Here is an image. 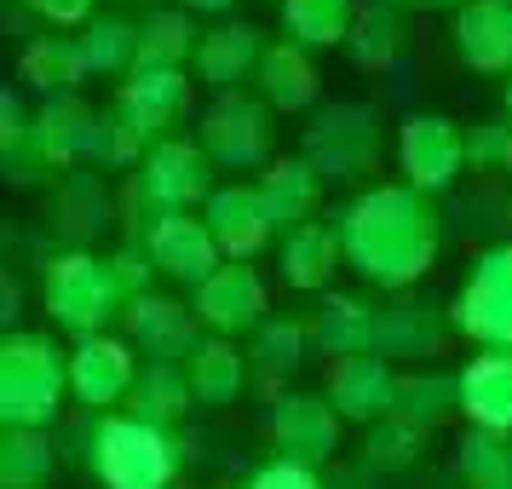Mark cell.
Returning a JSON list of instances; mask_svg holds the SVG:
<instances>
[{
  "mask_svg": "<svg viewBox=\"0 0 512 489\" xmlns=\"http://www.w3.org/2000/svg\"><path fill=\"white\" fill-rule=\"evenodd\" d=\"M87 52H81V35H35L24 47V58H18V81H29L35 93H52V98H64L75 93L81 81H87Z\"/></svg>",
  "mask_w": 512,
  "mask_h": 489,
  "instance_id": "obj_27",
  "label": "cell"
},
{
  "mask_svg": "<svg viewBox=\"0 0 512 489\" xmlns=\"http://www.w3.org/2000/svg\"><path fill=\"white\" fill-rule=\"evenodd\" d=\"M265 311H271V294H265V282H259L254 265L225 259V265L196 288V323L213 328V334H225V340H236V334H259V328L271 323Z\"/></svg>",
  "mask_w": 512,
  "mask_h": 489,
  "instance_id": "obj_10",
  "label": "cell"
},
{
  "mask_svg": "<svg viewBox=\"0 0 512 489\" xmlns=\"http://www.w3.org/2000/svg\"><path fill=\"white\" fill-rule=\"evenodd\" d=\"M144 254L150 265L173 282H190V288H202V282L225 265L219 254V242H213L208 219H196V213H162V219H150V231H144Z\"/></svg>",
  "mask_w": 512,
  "mask_h": 489,
  "instance_id": "obj_13",
  "label": "cell"
},
{
  "mask_svg": "<svg viewBox=\"0 0 512 489\" xmlns=\"http://www.w3.org/2000/svg\"><path fill=\"white\" fill-rule=\"evenodd\" d=\"M29 139H35V150H41V162L47 167L75 173V167L98 150V110L81 93L47 98L41 116H35V127H29Z\"/></svg>",
  "mask_w": 512,
  "mask_h": 489,
  "instance_id": "obj_16",
  "label": "cell"
},
{
  "mask_svg": "<svg viewBox=\"0 0 512 489\" xmlns=\"http://www.w3.org/2000/svg\"><path fill=\"white\" fill-rule=\"evenodd\" d=\"M196 144L213 156V167L225 173H254L271 167V104L248 93H219L208 104V116L196 127Z\"/></svg>",
  "mask_w": 512,
  "mask_h": 489,
  "instance_id": "obj_5",
  "label": "cell"
},
{
  "mask_svg": "<svg viewBox=\"0 0 512 489\" xmlns=\"http://www.w3.org/2000/svg\"><path fill=\"white\" fill-rule=\"evenodd\" d=\"M52 225L70 236V242H87V236L104 225V185H98L93 173H70V179H58Z\"/></svg>",
  "mask_w": 512,
  "mask_h": 489,
  "instance_id": "obj_36",
  "label": "cell"
},
{
  "mask_svg": "<svg viewBox=\"0 0 512 489\" xmlns=\"http://www.w3.org/2000/svg\"><path fill=\"white\" fill-rule=\"evenodd\" d=\"M507 116H512V75H507Z\"/></svg>",
  "mask_w": 512,
  "mask_h": 489,
  "instance_id": "obj_45",
  "label": "cell"
},
{
  "mask_svg": "<svg viewBox=\"0 0 512 489\" xmlns=\"http://www.w3.org/2000/svg\"><path fill=\"white\" fill-rule=\"evenodd\" d=\"M305 328H311V346L323 351L328 363H340V357H363V351H374L380 311H369V305L351 300V294H323Z\"/></svg>",
  "mask_w": 512,
  "mask_h": 489,
  "instance_id": "obj_23",
  "label": "cell"
},
{
  "mask_svg": "<svg viewBox=\"0 0 512 489\" xmlns=\"http://www.w3.org/2000/svg\"><path fill=\"white\" fill-rule=\"evenodd\" d=\"M87 449H93V478L104 489H173L179 478V438L139 415H104Z\"/></svg>",
  "mask_w": 512,
  "mask_h": 489,
  "instance_id": "obj_3",
  "label": "cell"
},
{
  "mask_svg": "<svg viewBox=\"0 0 512 489\" xmlns=\"http://www.w3.org/2000/svg\"><path fill=\"white\" fill-rule=\"evenodd\" d=\"M259 58H265V41H259L254 24H219L196 47V81L219 87V93H236V81L259 75Z\"/></svg>",
  "mask_w": 512,
  "mask_h": 489,
  "instance_id": "obj_24",
  "label": "cell"
},
{
  "mask_svg": "<svg viewBox=\"0 0 512 489\" xmlns=\"http://www.w3.org/2000/svg\"><path fill=\"white\" fill-rule=\"evenodd\" d=\"M357 12H363L357 0H282V29H288V41L305 47V52L346 47Z\"/></svg>",
  "mask_w": 512,
  "mask_h": 489,
  "instance_id": "obj_28",
  "label": "cell"
},
{
  "mask_svg": "<svg viewBox=\"0 0 512 489\" xmlns=\"http://www.w3.org/2000/svg\"><path fill=\"white\" fill-rule=\"evenodd\" d=\"M265 432H271L282 461L323 466L328 455L340 449V409H334L328 397H311V392L277 397L271 415H265Z\"/></svg>",
  "mask_w": 512,
  "mask_h": 489,
  "instance_id": "obj_14",
  "label": "cell"
},
{
  "mask_svg": "<svg viewBox=\"0 0 512 489\" xmlns=\"http://www.w3.org/2000/svg\"><path fill=\"white\" fill-rule=\"evenodd\" d=\"M305 346H311V328L294 323V317H271V323L254 334V351H248V357L259 363V374H265V380H277V374L300 369Z\"/></svg>",
  "mask_w": 512,
  "mask_h": 489,
  "instance_id": "obj_39",
  "label": "cell"
},
{
  "mask_svg": "<svg viewBox=\"0 0 512 489\" xmlns=\"http://www.w3.org/2000/svg\"><path fill=\"white\" fill-rule=\"evenodd\" d=\"M116 104L133 116V127H139L150 144L173 139L167 127H179L190 110V75L185 70H162V75H127L121 81Z\"/></svg>",
  "mask_w": 512,
  "mask_h": 489,
  "instance_id": "obj_20",
  "label": "cell"
},
{
  "mask_svg": "<svg viewBox=\"0 0 512 489\" xmlns=\"http://www.w3.org/2000/svg\"><path fill=\"white\" fill-rule=\"evenodd\" d=\"M403 47V24H397V6H363L357 12V24H351V64L357 70H386Z\"/></svg>",
  "mask_w": 512,
  "mask_h": 489,
  "instance_id": "obj_37",
  "label": "cell"
},
{
  "mask_svg": "<svg viewBox=\"0 0 512 489\" xmlns=\"http://www.w3.org/2000/svg\"><path fill=\"white\" fill-rule=\"evenodd\" d=\"M47 478H52L47 432L6 426V438H0V489H47Z\"/></svg>",
  "mask_w": 512,
  "mask_h": 489,
  "instance_id": "obj_33",
  "label": "cell"
},
{
  "mask_svg": "<svg viewBox=\"0 0 512 489\" xmlns=\"http://www.w3.org/2000/svg\"><path fill=\"white\" fill-rule=\"evenodd\" d=\"M420 449H426V432H420L415 420L403 415H386L380 426H369V438H363V466L369 472H403V466L420 461Z\"/></svg>",
  "mask_w": 512,
  "mask_h": 489,
  "instance_id": "obj_38",
  "label": "cell"
},
{
  "mask_svg": "<svg viewBox=\"0 0 512 489\" xmlns=\"http://www.w3.org/2000/svg\"><path fill=\"white\" fill-rule=\"evenodd\" d=\"M213 190H219L213 185V156L190 139H162L139 162V202L156 208V219L162 213H190L196 202L208 208Z\"/></svg>",
  "mask_w": 512,
  "mask_h": 489,
  "instance_id": "obj_7",
  "label": "cell"
},
{
  "mask_svg": "<svg viewBox=\"0 0 512 489\" xmlns=\"http://www.w3.org/2000/svg\"><path fill=\"white\" fill-rule=\"evenodd\" d=\"M340 242H346V265L363 282L403 294L438 259V219H432L420 190L374 185L340 213Z\"/></svg>",
  "mask_w": 512,
  "mask_h": 489,
  "instance_id": "obj_1",
  "label": "cell"
},
{
  "mask_svg": "<svg viewBox=\"0 0 512 489\" xmlns=\"http://www.w3.org/2000/svg\"><path fill=\"white\" fill-rule=\"evenodd\" d=\"M202 219H208L213 242H219V254L236 259V265H248V259L271 242V231H277V219H271V208H265V196H259V185H248V179H236V185H219L208 196V208H202Z\"/></svg>",
  "mask_w": 512,
  "mask_h": 489,
  "instance_id": "obj_15",
  "label": "cell"
},
{
  "mask_svg": "<svg viewBox=\"0 0 512 489\" xmlns=\"http://www.w3.org/2000/svg\"><path fill=\"white\" fill-rule=\"evenodd\" d=\"M196 29H190V12L173 6V12H150L139 24V70L133 75H162V70H185L196 58Z\"/></svg>",
  "mask_w": 512,
  "mask_h": 489,
  "instance_id": "obj_29",
  "label": "cell"
},
{
  "mask_svg": "<svg viewBox=\"0 0 512 489\" xmlns=\"http://www.w3.org/2000/svg\"><path fill=\"white\" fill-rule=\"evenodd\" d=\"M29 12H35L47 29H58V35H64V29H87V24H93V18H98V0H29Z\"/></svg>",
  "mask_w": 512,
  "mask_h": 489,
  "instance_id": "obj_42",
  "label": "cell"
},
{
  "mask_svg": "<svg viewBox=\"0 0 512 489\" xmlns=\"http://www.w3.org/2000/svg\"><path fill=\"white\" fill-rule=\"evenodd\" d=\"M397 392H403V374H397L392 357H380V351L328 363V392L323 397L340 409V420L380 426L386 415H397Z\"/></svg>",
  "mask_w": 512,
  "mask_h": 489,
  "instance_id": "obj_11",
  "label": "cell"
},
{
  "mask_svg": "<svg viewBox=\"0 0 512 489\" xmlns=\"http://www.w3.org/2000/svg\"><path fill=\"white\" fill-rule=\"evenodd\" d=\"M70 397V357H58L47 334H6L0 340V426L41 432Z\"/></svg>",
  "mask_w": 512,
  "mask_h": 489,
  "instance_id": "obj_2",
  "label": "cell"
},
{
  "mask_svg": "<svg viewBox=\"0 0 512 489\" xmlns=\"http://www.w3.org/2000/svg\"><path fill=\"white\" fill-rule=\"evenodd\" d=\"M248 489H323V478H317V466H305V461H265L248 478Z\"/></svg>",
  "mask_w": 512,
  "mask_h": 489,
  "instance_id": "obj_41",
  "label": "cell"
},
{
  "mask_svg": "<svg viewBox=\"0 0 512 489\" xmlns=\"http://www.w3.org/2000/svg\"><path fill=\"white\" fill-rule=\"evenodd\" d=\"M139 386V363H133V340L116 334H93V340H75L70 351V392L75 403H87L98 415H116L121 397H133Z\"/></svg>",
  "mask_w": 512,
  "mask_h": 489,
  "instance_id": "obj_12",
  "label": "cell"
},
{
  "mask_svg": "<svg viewBox=\"0 0 512 489\" xmlns=\"http://www.w3.org/2000/svg\"><path fill=\"white\" fill-rule=\"evenodd\" d=\"M461 415L472 432L512 438V351H478L461 369Z\"/></svg>",
  "mask_w": 512,
  "mask_h": 489,
  "instance_id": "obj_19",
  "label": "cell"
},
{
  "mask_svg": "<svg viewBox=\"0 0 512 489\" xmlns=\"http://www.w3.org/2000/svg\"><path fill=\"white\" fill-rule=\"evenodd\" d=\"M190 403H196V392H190V380H185V363H150V369H139V386L127 397V415L173 432Z\"/></svg>",
  "mask_w": 512,
  "mask_h": 489,
  "instance_id": "obj_30",
  "label": "cell"
},
{
  "mask_svg": "<svg viewBox=\"0 0 512 489\" xmlns=\"http://www.w3.org/2000/svg\"><path fill=\"white\" fill-rule=\"evenodd\" d=\"M466 167V133L449 116H409L397 127V173L420 196H438L461 179Z\"/></svg>",
  "mask_w": 512,
  "mask_h": 489,
  "instance_id": "obj_9",
  "label": "cell"
},
{
  "mask_svg": "<svg viewBox=\"0 0 512 489\" xmlns=\"http://www.w3.org/2000/svg\"><path fill=\"white\" fill-rule=\"evenodd\" d=\"M121 317H127V340L150 351V363H185L202 346L196 340V305H179L167 294H139Z\"/></svg>",
  "mask_w": 512,
  "mask_h": 489,
  "instance_id": "obj_18",
  "label": "cell"
},
{
  "mask_svg": "<svg viewBox=\"0 0 512 489\" xmlns=\"http://www.w3.org/2000/svg\"><path fill=\"white\" fill-rule=\"evenodd\" d=\"M41 300H47V317L75 340H93L104 334V323L127 305V288H121L116 265L110 259L87 254V248H70V254L47 259V277H41Z\"/></svg>",
  "mask_w": 512,
  "mask_h": 489,
  "instance_id": "obj_4",
  "label": "cell"
},
{
  "mask_svg": "<svg viewBox=\"0 0 512 489\" xmlns=\"http://www.w3.org/2000/svg\"><path fill=\"white\" fill-rule=\"evenodd\" d=\"M449 323L484 351H512V242L472 259V277L461 282Z\"/></svg>",
  "mask_w": 512,
  "mask_h": 489,
  "instance_id": "obj_6",
  "label": "cell"
},
{
  "mask_svg": "<svg viewBox=\"0 0 512 489\" xmlns=\"http://www.w3.org/2000/svg\"><path fill=\"white\" fill-rule=\"evenodd\" d=\"M443 346V328L432 323V311L415 300H397L392 311H380V334H374V351L380 357H426V351Z\"/></svg>",
  "mask_w": 512,
  "mask_h": 489,
  "instance_id": "obj_32",
  "label": "cell"
},
{
  "mask_svg": "<svg viewBox=\"0 0 512 489\" xmlns=\"http://www.w3.org/2000/svg\"><path fill=\"white\" fill-rule=\"evenodd\" d=\"M455 58L478 75H512V0H466L455 12Z\"/></svg>",
  "mask_w": 512,
  "mask_h": 489,
  "instance_id": "obj_17",
  "label": "cell"
},
{
  "mask_svg": "<svg viewBox=\"0 0 512 489\" xmlns=\"http://www.w3.org/2000/svg\"><path fill=\"white\" fill-rule=\"evenodd\" d=\"M386 6H415V12H438V6H455V12H461L466 0H386Z\"/></svg>",
  "mask_w": 512,
  "mask_h": 489,
  "instance_id": "obj_43",
  "label": "cell"
},
{
  "mask_svg": "<svg viewBox=\"0 0 512 489\" xmlns=\"http://www.w3.org/2000/svg\"><path fill=\"white\" fill-rule=\"evenodd\" d=\"M254 185H259V196H265V208H271V219H277L282 231L311 225V213L323 202V173L305 162V156H277Z\"/></svg>",
  "mask_w": 512,
  "mask_h": 489,
  "instance_id": "obj_25",
  "label": "cell"
},
{
  "mask_svg": "<svg viewBox=\"0 0 512 489\" xmlns=\"http://www.w3.org/2000/svg\"><path fill=\"white\" fill-rule=\"evenodd\" d=\"M81 52L93 75H133L139 70V24L127 18H93L81 29Z\"/></svg>",
  "mask_w": 512,
  "mask_h": 489,
  "instance_id": "obj_34",
  "label": "cell"
},
{
  "mask_svg": "<svg viewBox=\"0 0 512 489\" xmlns=\"http://www.w3.org/2000/svg\"><path fill=\"white\" fill-rule=\"evenodd\" d=\"M455 472L466 489H512V438L501 432H466L455 449Z\"/></svg>",
  "mask_w": 512,
  "mask_h": 489,
  "instance_id": "obj_35",
  "label": "cell"
},
{
  "mask_svg": "<svg viewBox=\"0 0 512 489\" xmlns=\"http://www.w3.org/2000/svg\"><path fill=\"white\" fill-rule=\"evenodd\" d=\"M346 265V242H340V225H323V219H311L300 231H282V248H277V271L288 288H300V294H323L334 271Z\"/></svg>",
  "mask_w": 512,
  "mask_h": 489,
  "instance_id": "obj_21",
  "label": "cell"
},
{
  "mask_svg": "<svg viewBox=\"0 0 512 489\" xmlns=\"http://www.w3.org/2000/svg\"><path fill=\"white\" fill-rule=\"evenodd\" d=\"M374 156H380V127H374V116L363 104H328V110H317L311 133H305V162L317 167L323 179L351 185V179H363L374 167Z\"/></svg>",
  "mask_w": 512,
  "mask_h": 489,
  "instance_id": "obj_8",
  "label": "cell"
},
{
  "mask_svg": "<svg viewBox=\"0 0 512 489\" xmlns=\"http://www.w3.org/2000/svg\"><path fill=\"white\" fill-rule=\"evenodd\" d=\"M397 415L415 420L420 432H438L449 415H461V374H403Z\"/></svg>",
  "mask_w": 512,
  "mask_h": 489,
  "instance_id": "obj_31",
  "label": "cell"
},
{
  "mask_svg": "<svg viewBox=\"0 0 512 489\" xmlns=\"http://www.w3.org/2000/svg\"><path fill=\"white\" fill-rule=\"evenodd\" d=\"M185 380H190V392H196L202 409H225V403H236L242 386H248V357H242V346H231L225 334H208V340L185 357Z\"/></svg>",
  "mask_w": 512,
  "mask_h": 489,
  "instance_id": "obj_26",
  "label": "cell"
},
{
  "mask_svg": "<svg viewBox=\"0 0 512 489\" xmlns=\"http://www.w3.org/2000/svg\"><path fill=\"white\" fill-rule=\"evenodd\" d=\"M231 0H185V12H225Z\"/></svg>",
  "mask_w": 512,
  "mask_h": 489,
  "instance_id": "obj_44",
  "label": "cell"
},
{
  "mask_svg": "<svg viewBox=\"0 0 512 489\" xmlns=\"http://www.w3.org/2000/svg\"><path fill=\"white\" fill-rule=\"evenodd\" d=\"M254 81H259V98H265L277 116H300V110H311L317 93H323V75H317V64H311V52L294 47V41L265 47Z\"/></svg>",
  "mask_w": 512,
  "mask_h": 489,
  "instance_id": "obj_22",
  "label": "cell"
},
{
  "mask_svg": "<svg viewBox=\"0 0 512 489\" xmlns=\"http://www.w3.org/2000/svg\"><path fill=\"white\" fill-rule=\"evenodd\" d=\"M466 167L472 173H501V167H512V127L507 121H478L466 133Z\"/></svg>",
  "mask_w": 512,
  "mask_h": 489,
  "instance_id": "obj_40",
  "label": "cell"
}]
</instances>
